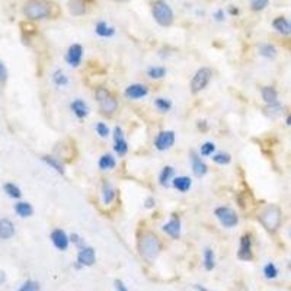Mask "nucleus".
<instances>
[{"label": "nucleus", "instance_id": "58836bf2", "mask_svg": "<svg viewBox=\"0 0 291 291\" xmlns=\"http://www.w3.org/2000/svg\"><path fill=\"white\" fill-rule=\"evenodd\" d=\"M96 132H98L102 138H105V137L109 135V128H108V125L104 124V123H98V124H96Z\"/></svg>", "mask_w": 291, "mask_h": 291}, {"label": "nucleus", "instance_id": "20e7f679", "mask_svg": "<svg viewBox=\"0 0 291 291\" xmlns=\"http://www.w3.org/2000/svg\"><path fill=\"white\" fill-rule=\"evenodd\" d=\"M259 220L268 232H275L280 227V223H281V210L277 206L271 204L261 212Z\"/></svg>", "mask_w": 291, "mask_h": 291}, {"label": "nucleus", "instance_id": "f03ea898", "mask_svg": "<svg viewBox=\"0 0 291 291\" xmlns=\"http://www.w3.org/2000/svg\"><path fill=\"white\" fill-rule=\"evenodd\" d=\"M50 9L51 7L45 0H29L25 4L24 13L26 15V18L32 21H38V19H45L51 15Z\"/></svg>", "mask_w": 291, "mask_h": 291}, {"label": "nucleus", "instance_id": "412c9836", "mask_svg": "<svg viewBox=\"0 0 291 291\" xmlns=\"http://www.w3.org/2000/svg\"><path fill=\"white\" fill-rule=\"evenodd\" d=\"M192 185V181L191 178L188 176H178L173 179V186L179 191V192H186Z\"/></svg>", "mask_w": 291, "mask_h": 291}, {"label": "nucleus", "instance_id": "9d476101", "mask_svg": "<svg viewBox=\"0 0 291 291\" xmlns=\"http://www.w3.org/2000/svg\"><path fill=\"white\" fill-rule=\"evenodd\" d=\"M51 240H53V245H54L58 250H67V248H69V242H70V239L67 238L66 232L61 230V229L53 230V233H51Z\"/></svg>", "mask_w": 291, "mask_h": 291}, {"label": "nucleus", "instance_id": "49530a36", "mask_svg": "<svg viewBox=\"0 0 291 291\" xmlns=\"http://www.w3.org/2000/svg\"><path fill=\"white\" fill-rule=\"evenodd\" d=\"M4 280H6V277H4V274L0 271V284H3V283H4Z\"/></svg>", "mask_w": 291, "mask_h": 291}, {"label": "nucleus", "instance_id": "e433bc0d", "mask_svg": "<svg viewBox=\"0 0 291 291\" xmlns=\"http://www.w3.org/2000/svg\"><path fill=\"white\" fill-rule=\"evenodd\" d=\"M19 291H40V284L35 281H26L21 286Z\"/></svg>", "mask_w": 291, "mask_h": 291}, {"label": "nucleus", "instance_id": "09e8293b", "mask_svg": "<svg viewBox=\"0 0 291 291\" xmlns=\"http://www.w3.org/2000/svg\"><path fill=\"white\" fill-rule=\"evenodd\" d=\"M287 124L291 125V115H290V117H289V118H287Z\"/></svg>", "mask_w": 291, "mask_h": 291}, {"label": "nucleus", "instance_id": "4c0bfd02", "mask_svg": "<svg viewBox=\"0 0 291 291\" xmlns=\"http://www.w3.org/2000/svg\"><path fill=\"white\" fill-rule=\"evenodd\" d=\"M214 150H215V146H214V143H211V141H207V143H204V144L201 146V155H203V156H211Z\"/></svg>", "mask_w": 291, "mask_h": 291}, {"label": "nucleus", "instance_id": "0eeeda50", "mask_svg": "<svg viewBox=\"0 0 291 291\" xmlns=\"http://www.w3.org/2000/svg\"><path fill=\"white\" fill-rule=\"evenodd\" d=\"M215 217L218 218L221 226L227 227V229H232V227H235L239 223L238 214L230 207H218L215 210Z\"/></svg>", "mask_w": 291, "mask_h": 291}, {"label": "nucleus", "instance_id": "7ed1b4c3", "mask_svg": "<svg viewBox=\"0 0 291 291\" xmlns=\"http://www.w3.org/2000/svg\"><path fill=\"white\" fill-rule=\"evenodd\" d=\"M152 13L155 21L162 26H169L173 22V12L165 0H155L152 6Z\"/></svg>", "mask_w": 291, "mask_h": 291}, {"label": "nucleus", "instance_id": "f8f14e48", "mask_svg": "<svg viewBox=\"0 0 291 291\" xmlns=\"http://www.w3.org/2000/svg\"><path fill=\"white\" fill-rule=\"evenodd\" d=\"M238 256H239V259H242V261H250V259L253 258L250 235H243V236L240 238V248H239V252H238Z\"/></svg>", "mask_w": 291, "mask_h": 291}, {"label": "nucleus", "instance_id": "6e6552de", "mask_svg": "<svg viewBox=\"0 0 291 291\" xmlns=\"http://www.w3.org/2000/svg\"><path fill=\"white\" fill-rule=\"evenodd\" d=\"M173 144H175V132L173 131H162L158 134V137L155 140V146L160 152L170 149Z\"/></svg>", "mask_w": 291, "mask_h": 291}, {"label": "nucleus", "instance_id": "6ab92c4d", "mask_svg": "<svg viewBox=\"0 0 291 291\" xmlns=\"http://www.w3.org/2000/svg\"><path fill=\"white\" fill-rule=\"evenodd\" d=\"M272 26H274L280 34H283V35H289V34H291V24L286 19V18H283V16L274 19Z\"/></svg>", "mask_w": 291, "mask_h": 291}, {"label": "nucleus", "instance_id": "5701e85b", "mask_svg": "<svg viewBox=\"0 0 291 291\" xmlns=\"http://www.w3.org/2000/svg\"><path fill=\"white\" fill-rule=\"evenodd\" d=\"M102 192H104V203H105L106 206H108V204H111V203L114 201V198H115V189L112 188V185H111L108 181H105V182H104Z\"/></svg>", "mask_w": 291, "mask_h": 291}, {"label": "nucleus", "instance_id": "4be33fe9", "mask_svg": "<svg viewBox=\"0 0 291 291\" xmlns=\"http://www.w3.org/2000/svg\"><path fill=\"white\" fill-rule=\"evenodd\" d=\"M69 9H70V13L75 15V16H80L86 12V3L84 0H70L69 3Z\"/></svg>", "mask_w": 291, "mask_h": 291}, {"label": "nucleus", "instance_id": "dca6fc26", "mask_svg": "<svg viewBox=\"0 0 291 291\" xmlns=\"http://www.w3.org/2000/svg\"><path fill=\"white\" fill-rule=\"evenodd\" d=\"M163 230L172 239H178L179 235H181V221H179V218L173 217L169 223H166L163 226Z\"/></svg>", "mask_w": 291, "mask_h": 291}, {"label": "nucleus", "instance_id": "ea45409f", "mask_svg": "<svg viewBox=\"0 0 291 291\" xmlns=\"http://www.w3.org/2000/svg\"><path fill=\"white\" fill-rule=\"evenodd\" d=\"M268 4V0H253L252 1V9L253 10H262Z\"/></svg>", "mask_w": 291, "mask_h": 291}, {"label": "nucleus", "instance_id": "2eb2a0df", "mask_svg": "<svg viewBox=\"0 0 291 291\" xmlns=\"http://www.w3.org/2000/svg\"><path fill=\"white\" fill-rule=\"evenodd\" d=\"M191 163H192V172H194V175L198 176V178L204 176L208 172V166L201 160V158L197 156L195 152H191Z\"/></svg>", "mask_w": 291, "mask_h": 291}, {"label": "nucleus", "instance_id": "a18cd8bd", "mask_svg": "<svg viewBox=\"0 0 291 291\" xmlns=\"http://www.w3.org/2000/svg\"><path fill=\"white\" fill-rule=\"evenodd\" d=\"M194 289H195L197 291H210L207 290L206 287H201V286H194Z\"/></svg>", "mask_w": 291, "mask_h": 291}, {"label": "nucleus", "instance_id": "2f4dec72", "mask_svg": "<svg viewBox=\"0 0 291 291\" xmlns=\"http://www.w3.org/2000/svg\"><path fill=\"white\" fill-rule=\"evenodd\" d=\"M4 191H6V194H7L9 197H12V198H21V195H22L21 189H19L15 184H6V185H4Z\"/></svg>", "mask_w": 291, "mask_h": 291}, {"label": "nucleus", "instance_id": "37998d69", "mask_svg": "<svg viewBox=\"0 0 291 291\" xmlns=\"http://www.w3.org/2000/svg\"><path fill=\"white\" fill-rule=\"evenodd\" d=\"M155 204H156V201H155L153 197H149V198L146 200V208H153L155 207Z\"/></svg>", "mask_w": 291, "mask_h": 291}, {"label": "nucleus", "instance_id": "f257e3e1", "mask_svg": "<svg viewBox=\"0 0 291 291\" xmlns=\"http://www.w3.org/2000/svg\"><path fill=\"white\" fill-rule=\"evenodd\" d=\"M138 250L147 262H153L162 250V242L153 232H143L138 240Z\"/></svg>", "mask_w": 291, "mask_h": 291}, {"label": "nucleus", "instance_id": "c85d7f7f", "mask_svg": "<svg viewBox=\"0 0 291 291\" xmlns=\"http://www.w3.org/2000/svg\"><path fill=\"white\" fill-rule=\"evenodd\" d=\"M204 265H206V269L211 271L214 266H215V258H214V252L207 248L204 250Z\"/></svg>", "mask_w": 291, "mask_h": 291}, {"label": "nucleus", "instance_id": "473e14b6", "mask_svg": "<svg viewBox=\"0 0 291 291\" xmlns=\"http://www.w3.org/2000/svg\"><path fill=\"white\" fill-rule=\"evenodd\" d=\"M155 105H156L158 109L162 111V112H167V111L172 108V102H170L169 99H165V98H158V99L155 101Z\"/></svg>", "mask_w": 291, "mask_h": 291}, {"label": "nucleus", "instance_id": "7c9ffc66", "mask_svg": "<svg viewBox=\"0 0 291 291\" xmlns=\"http://www.w3.org/2000/svg\"><path fill=\"white\" fill-rule=\"evenodd\" d=\"M261 54H262L264 57H266V58H274V57L277 55V50H275V47L271 45V44H264V45L261 47Z\"/></svg>", "mask_w": 291, "mask_h": 291}, {"label": "nucleus", "instance_id": "c756f323", "mask_svg": "<svg viewBox=\"0 0 291 291\" xmlns=\"http://www.w3.org/2000/svg\"><path fill=\"white\" fill-rule=\"evenodd\" d=\"M173 173H175V170H173V167L172 166L163 167V170H162V173H160V178H159L162 186H166L167 184H169V181H170V178L173 176Z\"/></svg>", "mask_w": 291, "mask_h": 291}, {"label": "nucleus", "instance_id": "79ce46f5", "mask_svg": "<svg viewBox=\"0 0 291 291\" xmlns=\"http://www.w3.org/2000/svg\"><path fill=\"white\" fill-rule=\"evenodd\" d=\"M114 286H115V290L117 291H128V289L125 287V284L121 280H115L114 281Z\"/></svg>", "mask_w": 291, "mask_h": 291}, {"label": "nucleus", "instance_id": "f704fd0d", "mask_svg": "<svg viewBox=\"0 0 291 291\" xmlns=\"http://www.w3.org/2000/svg\"><path fill=\"white\" fill-rule=\"evenodd\" d=\"M264 274H265V277L268 280H272V278H275L278 275V269H277V266L274 264H268L264 268Z\"/></svg>", "mask_w": 291, "mask_h": 291}, {"label": "nucleus", "instance_id": "a19ab883", "mask_svg": "<svg viewBox=\"0 0 291 291\" xmlns=\"http://www.w3.org/2000/svg\"><path fill=\"white\" fill-rule=\"evenodd\" d=\"M6 79H7V70H6L4 64L0 61V83H4Z\"/></svg>", "mask_w": 291, "mask_h": 291}, {"label": "nucleus", "instance_id": "a211bd4d", "mask_svg": "<svg viewBox=\"0 0 291 291\" xmlns=\"http://www.w3.org/2000/svg\"><path fill=\"white\" fill-rule=\"evenodd\" d=\"M13 235H15V227H13L12 221L7 220V218L0 220V239L7 240V239H10Z\"/></svg>", "mask_w": 291, "mask_h": 291}, {"label": "nucleus", "instance_id": "4468645a", "mask_svg": "<svg viewBox=\"0 0 291 291\" xmlns=\"http://www.w3.org/2000/svg\"><path fill=\"white\" fill-rule=\"evenodd\" d=\"M114 138H115V146H114L115 152H117L120 156H125L127 152H128V144H127V141H125L123 130H121L120 127H115V130H114Z\"/></svg>", "mask_w": 291, "mask_h": 291}, {"label": "nucleus", "instance_id": "a878e982", "mask_svg": "<svg viewBox=\"0 0 291 291\" xmlns=\"http://www.w3.org/2000/svg\"><path fill=\"white\" fill-rule=\"evenodd\" d=\"M42 160H44L48 166L53 167L55 172H58V173L64 175V166L61 165V162H60L58 159H55V158H53V156H44V158H42Z\"/></svg>", "mask_w": 291, "mask_h": 291}, {"label": "nucleus", "instance_id": "b1692460", "mask_svg": "<svg viewBox=\"0 0 291 291\" xmlns=\"http://www.w3.org/2000/svg\"><path fill=\"white\" fill-rule=\"evenodd\" d=\"M117 166V162H115V158L112 155H104L101 159H99V167L102 170H111Z\"/></svg>", "mask_w": 291, "mask_h": 291}, {"label": "nucleus", "instance_id": "c9c22d12", "mask_svg": "<svg viewBox=\"0 0 291 291\" xmlns=\"http://www.w3.org/2000/svg\"><path fill=\"white\" fill-rule=\"evenodd\" d=\"M53 80H54V83L57 86H66L69 83L67 76H64V73H61V72H55L54 76H53Z\"/></svg>", "mask_w": 291, "mask_h": 291}, {"label": "nucleus", "instance_id": "c03bdc74", "mask_svg": "<svg viewBox=\"0 0 291 291\" xmlns=\"http://www.w3.org/2000/svg\"><path fill=\"white\" fill-rule=\"evenodd\" d=\"M70 240H72L73 243H76V245H79V246L82 245V239H80V238H79L78 235H72V236H70Z\"/></svg>", "mask_w": 291, "mask_h": 291}, {"label": "nucleus", "instance_id": "ddd939ff", "mask_svg": "<svg viewBox=\"0 0 291 291\" xmlns=\"http://www.w3.org/2000/svg\"><path fill=\"white\" fill-rule=\"evenodd\" d=\"M96 261V255H95V250L92 248H87L83 246L82 249L79 250L78 253V262L80 266H92Z\"/></svg>", "mask_w": 291, "mask_h": 291}, {"label": "nucleus", "instance_id": "8fccbe9b", "mask_svg": "<svg viewBox=\"0 0 291 291\" xmlns=\"http://www.w3.org/2000/svg\"><path fill=\"white\" fill-rule=\"evenodd\" d=\"M114 1H128V0H114Z\"/></svg>", "mask_w": 291, "mask_h": 291}, {"label": "nucleus", "instance_id": "39448f33", "mask_svg": "<svg viewBox=\"0 0 291 291\" xmlns=\"http://www.w3.org/2000/svg\"><path fill=\"white\" fill-rule=\"evenodd\" d=\"M96 98L101 106V111L104 114H114L118 108V102L117 99L105 89V87H99L96 89Z\"/></svg>", "mask_w": 291, "mask_h": 291}, {"label": "nucleus", "instance_id": "423d86ee", "mask_svg": "<svg viewBox=\"0 0 291 291\" xmlns=\"http://www.w3.org/2000/svg\"><path fill=\"white\" fill-rule=\"evenodd\" d=\"M211 76H212V72L208 67L200 69L195 73V76L192 78V80H191V92L192 93H198L203 89H206L207 84L210 83V80H211Z\"/></svg>", "mask_w": 291, "mask_h": 291}, {"label": "nucleus", "instance_id": "f3484780", "mask_svg": "<svg viewBox=\"0 0 291 291\" xmlns=\"http://www.w3.org/2000/svg\"><path fill=\"white\" fill-rule=\"evenodd\" d=\"M262 99H264L268 105H275V104H278V93H277L275 87H272V86H264V87H262Z\"/></svg>", "mask_w": 291, "mask_h": 291}, {"label": "nucleus", "instance_id": "72a5a7b5", "mask_svg": "<svg viewBox=\"0 0 291 291\" xmlns=\"http://www.w3.org/2000/svg\"><path fill=\"white\" fill-rule=\"evenodd\" d=\"M212 160L218 165H229L232 160V156L229 153H217L215 156H212Z\"/></svg>", "mask_w": 291, "mask_h": 291}, {"label": "nucleus", "instance_id": "cd10ccee", "mask_svg": "<svg viewBox=\"0 0 291 291\" xmlns=\"http://www.w3.org/2000/svg\"><path fill=\"white\" fill-rule=\"evenodd\" d=\"M147 75L150 79H155V80H159L162 78L166 76V69L165 67H150L147 70Z\"/></svg>", "mask_w": 291, "mask_h": 291}, {"label": "nucleus", "instance_id": "de8ad7c7", "mask_svg": "<svg viewBox=\"0 0 291 291\" xmlns=\"http://www.w3.org/2000/svg\"><path fill=\"white\" fill-rule=\"evenodd\" d=\"M217 19H218V21H221V19H223V12H221V10H218V12H217Z\"/></svg>", "mask_w": 291, "mask_h": 291}, {"label": "nucleus", "instance_id": "aec40b11", "mask_svg": "<svg viewBox=\"0 0 291 291\" xmlns=\"http://www.w3.org/2000/svg\"><path fill=\"white\" fill-rule=\"evenodd\" d=\"M72 111L75 112V115L78 117V118H84L86 115H87V112H89V108H87V105L84 104L82 99H76L75 102H72Z\"/></svg>", "mask_w": 291, "mask_h": 291}, {"label": "nucleus", "instance_id": "393cba45", "mask_svg": "<svg viewBox=\"0 0 291 291\" xmlns=\"http://www.w3.org/2000/svg\"><path fill=\"white\" fill-rule=\"evenodd\" d=\"M15 211L21 217H31L32 212H34V208H32V206L29 203H18L16 207H15Z\"/></svg>", "mask_w": 291, "mask_h": 291}, {"label": "nucleus", "instance_id": "9b49d317", "mask_svg": "<svg viewBox=\"0 0 291 291\" xmlns=\"http://www.w3.org/2000/svg\"><path fill=\"white\" fill-rule=\"evenodd\" d=\"M147 93H149V87L141 83L130 84L125 89V96L128 99H141V98L147 96Z\"/></svg>", "mask_w": 291, "mask_h": 291}, {"label": "nucleus", "instance_id": "bb28decb", "mask_svg": "<svg viewBox=\"0 0 291 291\" xmlns=\"http://www.w3.org/2000/svg\"><path fill=\"white\" fill-rule=\"evenodd\" d=\"M95 29H96V34L101 37H112L115 34V29L112 26H108L105 22H99Z\"/></svg>", "mask_w": 291, "mask_h": 291}, {"label": "nucleus", "instance_id": "1a4fd4ad", "mask_svg": "<svg viewBox=\"0 0 291 291\" xmlns=\"http://www.w3.org/2000/svg\"><path fill=\"white\" fill-rule=\"evenodd\" d=\"M82 57H83V48L80 44H73L70 45L67 54H66V61L73 66V67H78L80 63H82Z\"/></svg>", "mask_w": 291, "mask_h": 291}]
</instances>
